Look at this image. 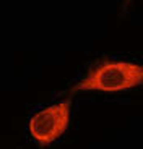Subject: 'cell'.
<instances>
[{
    "label": "cell",
    "mask_w": 143,
    "mask_h": 149,
    "mask_svg": "<svg viewBox=\"0 0 143 149\" xmlns=\"http://www.w3.org/2000/svg\"><path fill=\"white\" fill-rule=\"evenodd\" d=\"M140 84H143V65L102 58L90 68L85 78L80 79L72 88V93L76 91L117 93Z\"/></svg>",
    "instance_id": "obj_1"
},
{
    "label": "cell",
    "mask_w": 143,
    "mask_h": 149,
    "mask_svg": "<svg viewBox=\"0 0 143 149\" xmlns=\"http://www.w3.org/2000/svg\"><path fill=\"white\" fill-rule=\"evenodd\" d=\"M72 99L39 110L29 120V133L39 146H47L64 134L70 122Z\"/></svg>",
    "instance_id": "obj_2"
}]
</instances>
